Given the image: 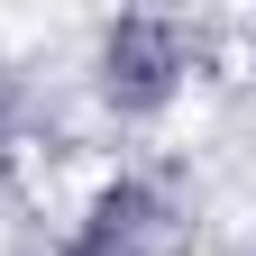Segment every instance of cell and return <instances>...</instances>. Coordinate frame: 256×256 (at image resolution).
Segmentation results:
<instances>
[{"label": "cell", "mask_w": 256, "mask_h": 256, "mask_svg": "<svg viewBox=\"0 0 256 256\" xmlns=\"http://www.w3.org/2000/svg\"><path fill=\"white\" fill-rule=\"evenodd\" d=\"M174 74H183V37L156 18H128L101 37V92L110 110H165L174 101Z\"/></svg>", "instance_id": "6da1fadb"}, {"label": "cell", "mask_w": 256, "mask_h": 256, "mask_svg": "<svg viewBox=\"0 0 256 256\" xmlns=\"http://www.w3.org/2000/svg\"><path fill=\"white\" fill-rule=\"evenodd\" d=\"M165 202H156L146 183H110L101 192V210H92V229H82V256H174V229H165Z\"/></svg>", "instance_id": "7a4b0ae2"}, {"label": "cell", "mask_w": 256, "mask_h": 256, "mask_svg": "<svg viewBox=\"0 0 256 256\" xmlns=\"http://www.w3.org/2000/svg\"><path fill=\"white\" fill-rule=\"evenodd\" d=\"M18 146H28V110H18V92L0 82V174L18 165Z\"/></svg>", "instance_id": "3957f363"}]
</instances>
